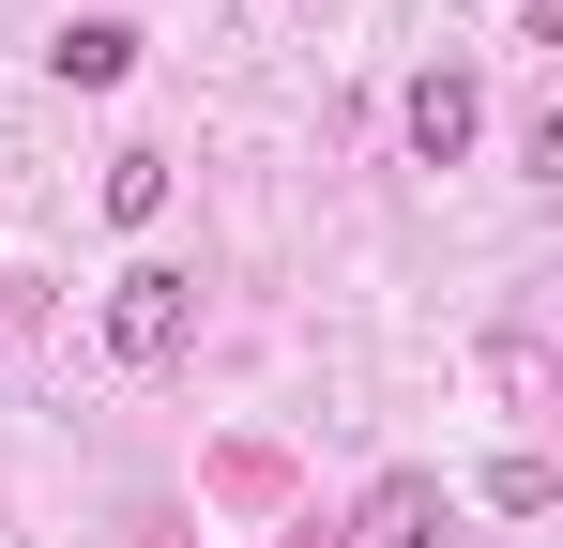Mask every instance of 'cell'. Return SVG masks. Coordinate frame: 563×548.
<instances>
[{"label": "cell", "mask_w": 563, "mask_h": 548, "mask_svg": "<svg viewBox=\"0 0 563 548\" xmlns=\"http://www.w3.org/2000/svg\"><path fill=\"white\" fill-rule=\"evenodd\" d=\"M184 336H198V274H184V260L107 274V351H122V365H168Z\"/></svg>", "instance_id": "1"}, {"label": "cell", "mask_w": 563, "mask_h": 548, "mask_svg": "<svg viewBox=\"0 0 563 548\" xmlns=\"http://www.w3.org/2000/svg\"><path fill=\"white\" fill-rule=\"evenodd\" d=\"M457 518H442V472H380L366 518H351V548H442Z\"/></svg>", "instance_id": "2"}, {"label": "cell", "mask_w": 563, "mask_h": 548, "mask_svg": "<svg viewBox=\"0 0 563 548\" xmlns=\"http://www.w3.org/2000/svg\"><path fill=\"white\" fill-rule=\"evenodd\" d=\"M472 122H487V91H472L457 62H427V77H411V153H427V168H457Z\"/></svg>", "instance_id": "3"}, {"label": "cell", "mask_w": 563, "mask_h": 548, "mask_svg": "<svg viewBox=\"0 0 563 548\" xmlns=\"http://www.w3.org/2000/svg\"><path fill=\"white\" fill-rule=\"evenodd\" d=\"M46 62H62L77 91H107V77H137V31H122V15H77V31H62Z\"/></svg>", "instance_id": "4"}, {"label": "cell", "mask_w": 563, "mask_h": 548, "mask_svg": "<svg viewBox=\"0 0 563 548\" xmlns=\"http://www.w3.org/2000/svg\"><path fill=\"white\" fill-rule=\"evenodd\" d=\"M107 213H122V229L168 213V153H107Z\"/></svg>", "instance_id": "5"}]
</instances>
